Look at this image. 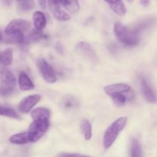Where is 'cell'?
<instances>
[{
    "label": "cell",
    "instance_id": "6da1fadb",
    "mask_svg": "<svg viewBox=\"0 0 157 157\" xmlns=\"http://www.w3.org/2000/svg\"><path fill=\"white\" fill-rule=\"evenodd\" d=\"M127 124V118L122 117L114 121L104 133L103 144L105 149H108L113 145L119 133L122 131Z\"/></svg>",
    "mask_w": 157,
    "mask_h": 157
},
{
    "label": "cell",
    "instance_id": "7a4b0ae2",
    "mask_svg": "<svg viewBox=\"0 0 157 157\" xmlns=\"http://www.w3.org/2000/svg\"><path fill=\"white\" fill-rule=\"evenodd\" d=\"M113 32L117 38L123 44L133 46L139 43L140 37L138 32L130 30L121 23H115Z\"/></svg>",
    "mask_w": 157,
    "mask_h": 157
},
{
    "label": "cell",
    "instance_id": "3957f363",
    "mask_svg": "<svg viewBox=\"0 0 157 157\" xmlns=\"http://www.w3.org/2000/svg\"><path fill=\"white\" fill-rule=\"evenodd\" d=\"M49 120L45 121H33V122L29 125L27 133L29 141L35 143L39 140L43 135L48 131L49 128Z\"/></svg>",
    "mask_w": 157,
    "mask_h": 157
},
{
    "label": "cell",
    "instance_id": "277c9868",
    "mask_svg": "<svg viewBox=\"0 0 157 157\" xmlns=\"http://www.w3.org/2000/svg\"><path fill=\"white\" fill-rule=\"evenodd\" d=\"M0 80L2 84L1 94L3 96H8L14 91L16 86V78L15 75L9 69H0Z\"/></svg>",
    "mask_w": 157,
    "mask_h": 157
},
{
    "label": "cell",
    "instance_id": "5b68a950",
    "mask_svg": "<svg viewBox=\"0 0 157 157\" xmlns=\"http://www.w3.org/2000/svg\"><path fill=\"white\" fill-rule=\"evenodd\" d=\"M37 65H38L41 76L46 82L49 83V84H53V83L56 82V74H55L53 67L45 60L43 58H39L37 61Z\"/></svg>",
    "mask_w": 157,
    "mask_h": 157
},
{
    "label": "cell",
    "instance_id": "8992f818",
    "mask_svg": "<svg viewBox=\"0 0 157 157\" xmlns=\"http://www.w3.org/2000/svg\"><path fill=\"white\" fill-rule=\"evenodd\" d=\"M40 94H32L23 98L18 104V110L22 113H29L32 108L41 101Z\"/></svg>",
    "mask_w": 157,
    "mask_h": 157
},
{
    "label": "cell",
    "instance_id": "52a82bcc",
    "mask_svg": "<svg viewBox=\"0 0 157 157\" xmlns=\"http://www.w3.org/2000/svg\"><path fill=\"white\" fill-rule=\"evenodd\" d=\"M31 27V23L27 20L14 19L8 24L5 29V33L11 32H21L25 33Z\"/></svg>",
    "mask_w": 157,
    "mask_h": 157
},
{
    "label": "cell",
    "instance_id": "ba28073f",
    "mask_svg": "<svg viewBox=\"0 0 157 157\" xmlns=\"http://www.w3.org/2000/svg\"><path fill=\"white\" fill-rule=\"evenodd\" d=\"M104 90L107 95L113 97L121 94H124L125 93H129L131 90V88L128 84L125 83H117V84L105 86Z\"/></svg>",
    "mask_w": 157,
    "mask_h": 157
},
{
    "label": "cell",
    "instance_id": "9c48e42d",
    "mask_svg": "<svg viewBox=\"0 0 157 157\" xmlns=\"http://www.w3.org/2000/svg\"><path fill=\"white\" fill-rule=\"evenodd\" d=\"M76 50L78 51V52L81 53V55H84L86 58H89L91 61H98L96 54H95L93 48L88 43L84 42V41H81V42L78 43L76 46Z\"/></svg>",
    "mask_w": 157,
    "mask_h": 157
},
{
    "label": "cell",
    "instance_id": "30bf717a",
    "mask_svg": "<svg viewBox=\"0 0 157 157\" xmlns=\"http://www.w3.org/2000/svg\"><path fill=\"white\" fill-rule=\"evenodd\" d=\"M25 35L21 32H11L5 33L4 41L6 43L16 44H23L25 41Z\"/></svg>",
    "mask_w": 157,
    "mask_h": 157
},
{
    "label": "cell",
    "instance_id": "8fae6325",
    "mask_svg": "<svg viewBox=\"0 0 157 157\" xmlns=\"http://www.w3.org/2000/svg\"><path fill=\"white\" fill-rule=\"evenodd\" d=\"M111 10L120 16H124L127 13V9L122 0H104Z\"/></svg>",
    "mask_w": 157,
    "mask_h": 157
},
{
    "label": "cell",
    "instance_id": "7c38bea8",
    "mask_svg": "<svg viewBox=\"0 0 157 157\" xmlns=\"http://www.w3.org/2000/svg\"><path fill=\"white\" fill-rule=\"evenodd\" d=\"M18 86L21 90H31L35 88L33 82L24 71L20 72L18 75Z\"/></svg>",
    "mask_w": 157,
    "mask_h": 157
},
{
    "label": "cell",
    "instance_id": "4fadbf2b",
    "mask_svg": "<svg viewBox=\"0 0 157 157\" xmlns=\"http://www.w3.org/2000/svg\"><path fill=\"white\" fill-rule=\"evenodd\" d=\"M31 117L33 121H45L49 120L50 111L45 107H38L31 111Z\"/></svg>",
    "mask_w": 157,
    "mask_h": 157
},
{
    "label": "cell",
    "instance_id": "5bb4252c",
    "mask_svg": "<svg viewBox=\"0 0 157 157\" xmlns=\"http://www.w3.org/2000/svg\"><path fill=\"white\" fill-rule=\"evenodd\" d=\"M32 19H33V24L35 29L38 31H41L42 29H44L47 21H46L45 15L42 12L37 11V12H34Z\"/></svg>",
    "mask_w": 157,
    "mask_h": 157
},
{
    "label": "cell",
    "instance_id": "9a60e30c",
    "mask_svg": "<svg viewBox=\"0 0 157 157\" xmlns=\"http://www.w3.org/2000/svg\"><path fill=\"white\" fill-rule=\"evenodd\" d=\"M142 90H143V93H144V97H145L146 100H147L148 102H150V103L156 102L157 98L156 94H155L153 90H152L150 86L149 85L147 81H146L144 78H143L142 79Z\"/></svg>",
    "mask_w": 157,
    "mask_h": 157
},
{
    "label": "cell",
    "instance_id": "2e32d148",
    "mask_svg": "<svg viewBox=\"0 0 157 157\" xmlns=\"http://www.w3.org/2000/svg\"><path fill=\"white\" fill-rule=\"evenodd\" d=\"M58 1L61 6H62L64 9L71 13H76L79 11L80 6L78 0H58Z\"/></svg>",
    "mask_w": 157,
    "mask_h": 157
},
{
    "label": "cell",
    "instance_id": "e0dca14e",
    "mask_svg": "<svg viewBox=\"0 0 157 157\" xmlns=\"http://www.w3.org/2000/svg\"><path fill=\"white\" fill-rule=\"evenodd\" d=\"M9 141L12 144H18V145H22V144H26L28 143H30L27 132H22V133L12 135L9 138Z\"/></svg>",
    "mask_w": 157,
    "mask_h": 157
},
{
    "label": "cell",
    "instance_id": "ac0fdd59",
    "mask_svg": "<svg viewBox=\"0 0 157 157\" xmlns=\"http://www.w3.org/2000/svg\"><path fill=\"white\" fill-rule=\"evenodd\" d=\"M81 131L85 140H89L92 136V127L88 120L84 119L81 122Z\"/></svg>",
    "mask_w": 157,
    "mask_h": 157
},
{
    "label": "cell",
    "instance_id": "d6986e66",
    "mask_svg": "<svg viewBox=\"0 0 157 157\" xmlns=\"http://www.w3.org/2000/svg\"><path fill=\"white\" fill-rule=\"evenodd\" d=\"M13 61V52L11 48H7L1 53L0 63L3 66H9Z\"/></svg>",
    "mask_w": 157,
    "mask_h": 157
},
{
    "label": "cell",
    "instance_id": "ffe728a7",
    "mask_svg": "<svg viewBox=\"0 0 157 157\" xmlns=\"http://www.w3.org/2000/svg\"><path fill=\"white\" fill-rule=\"evenodd\" d=\"M43 38V33L41 31H38L37 29L32 30L27 36L25 38L24 44H29L31 42H35V41H39L40 39Z\"/></svg>",
    "mask_w": 157,
    "mask_h": 157
},
{
    "label": "cell",
    "instance_id": "44dd1931",
    "mask_svg": "<svg viewBox=\"0 0 157 157\" xmlns=\"http://www.w3.org/2000/svg\"><path fill=\"white\" fill-rule=\"evenodd\" d=\"M130 156L131 157H143V152L141 145L138 140H133L130 148Z\"/></svg>",
    "mask_w": 157,
    "mask_h": 157
},
{
    "label": "cell",
    "instance_id": "7402d4cb",
    "mask_svg": "<svg viewBox=\"0 0 157 157\" xmlns=\"http://www.w3.org/2000/svg\"><path fill=\"white\" fill-rule=\"evenodd\" d=\"M0 116L7 117L13 118V119H19L18 113L13 109L1 105V104H0Z\"/></svg>",
    "mask_w": 157,
    "mask_h": 157
},
{
    "label": "cell",
    "instance_id": "603a6c76",
    "mask_svg": "<svg viewBox=\"0 0 157 157\" xmlns=\"http://www.w3.org/2000/svg\"><path fill=\"white\" fill-rule=\"evenodd\" d=\"M53 15L57 20L61 21H68V20H70L71 18L70 15L67 14L66 12H64V10H62V9L53 13Z\"/></svg>",
    "mask_w": 157,
    "mask_h": 157
},
{
    "label": "cell",
    "instance_id": "cb8c5ba5",
    "mask_svg": "<svg viewBox=\"0 0 157 157\" xmlns=\"http://www.w3.org/2000/svg\"><path fill=\"white\" fill-rule=\"evenodd\" d=\"M111 98L112 99H113V103H114L117 106H118V107H122V106L125 105L126 102H127V97H126L124 94L115 95V96L111 97Z\"/></svg>",
    "mask_w": 157,
    "mask_h": 157
},
{
    "label": "cell",
    "instance_id": "d4e9b609",
    "mask_svg": "<svg viewBox=\"0 0 157 157\" xmlns=\"http://www.w3.org/2000/svg\"><path fill=\"white\" fill-rule=\"evenodd\" d=\"M34 6H35L34 0H21V3H20L21 9L24 11L31 10L33 9Z\"/></svg>",
    "mask_w": 157,
    "mask_h": 157
},
{
    "label": "cell",
    "instance_id": "484cf974",
    "mask_svg": "<svg viewBox=\"0 0 157 157\" xmlns=\"http://www.w3.org/2000/svg\"><path fill=\"white\" fill-rule=\"evenodd\" d=\"M56 157H91L87 155L80 154V153H59Z\"/></svg>",
    "mask_w": 157,
    "mask_h": 157
},
{
    "label": "cell",
    "instance_id": "4316f807",
    "mask_svg": "<svg viewBox=\"0 0 157 157\" xmlns=\"http://www.w3.org/2000/svg\"><path fill=\"white\" fill-rule=\"evenodd\" d=\"M38 5H39L40 8L42 9H45L47 7V2L46 0H38Z\"/></svg>",
    "mask_w": 157,
    "mask_h": 157
},
{
    "label": "cell",
    "instance_id": "83f0119b",
    "mask_svg": "<svg viewBox=\"0 0 157 157\" xmlns=\"http://www.w3.org/2000/svg\"><path fill=\"white\" fill-rule=\"evenodd\" d=\"M55 48H56V50L58 51L59 53L63 54V48H62V45H61L60 43H57V44H55Z\"/></svg>",
    "mask_w": 157,
    "mask_h": 157
},
{
    "label": "cell",
    "instance_id": "f1b7e54d",
    "mask_svg": "<svg viewBox=\"0 0 157 157\" xmlns=\"http://www.w3.org/2000/svg\"><path fill=\"white\" fill-rule=\"evenodd\" d=\"M150 0H140V3L144 7H147L148 6V5L150 4Z\"/></svg>",
    "mask_w": 157,
    "mask_h": 157
},
{
    "label": "cell",
    "instance_id": "f546056e",
    "mask_svg": "<svg viewBox=\"0 0 157 157\" xmlns=\"http://www.w3.org/2000/svg\"><path fill=\"white\" fill-rule=\"evenodd\" d=\"M4 2L6 5H8V6H10L12 2V0H4Z\"/></svg>",
    "mask_w": 157,
    "mask_h": 157
},
{
    "label": "cell",
    "instance_id": "4dcf8cb0",
    "mask_svg": "<svg viewBox=\"0 0 157 157\" xmlns=\"http://www.w3.org/2000/svg\"><path fill=\"white\" fill-rule=\"evenodd\" d=\"M129 2H133V0H128Z\"/></svg>",
    "mask_w": 157,
    "mask_h": 157
},
{
    "label": "cell",
    "instance_id": "1f68e13d",
    "mask_svg": "<svg viewBox=\"0 0 157 157\" xmlns=\"http://www.w3.org/2000/svg\"><path fill=\"white\" fill-rule=\"evenodd\" d=\"M17 1H20V2H21V0H17Z\"/></svg>",
    "mask_w": 157,
    "mask_h": 157
},
{
    "label": "cell",
    "instance_id": "d6a6232c",
    "mask_svg": "<svg viewBox=\"0 0 157 157\" xmlns=\"http://www.w3.org/2000/svg\"><path fill=\"white\" fill-rule=\"evenodd\" d=\"M0 93H1V88H0Z\"/></svg>",
    "mask_w": 157,
    "mask_h": 157
},
{
    "label": "cell",
    "instance_id": "836d02e7",
    "mask_svg": "<svg viewBox=\"0 0 157 157\" xmlns=\"http://www.w3.org/2000/svg\"><path fill=\"white\" fill-rule=\"evenodd\" d=\"M0 58H1V54H0Z\"/></svg>",
    "mask_w": 157,
    "mask_h": 157
}]
</instances>
